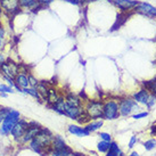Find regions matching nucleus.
I'll use <instances>...</instances> for the list:
<instances>
[{
	"instance_id": "f257e3e1",
	"label": "nucleus",
	"mask_w": 156,
	"mask_h": 156,
	"mask_svg": "<svg viewBox=\"0 0 156 156\" xmlns=\"http://www.w3.org/2000/svg\"><path fill=\"white\" fill-rule=\"evenodd\" d=\"M20 117H21V113L18 112V111L10 109V112L8 113V115L6 116L4 122L0 124V134L7 136V134L10 133V131L14 128V126L20 121Z\"/></svg>"
},
{
	"instance_id": "37998d69",
	"label": "nucleus",
	"mask_w": 156,
	"mask_h": 156,
	"mask_svg": "<svg viewBox=\"0 0 156 156\" xmlns=\"http://www.w3.org/2000/svg\"><path fill=\"white\" fill-rule=\"evenodd\" d=\"M1 22H2V21H0V24H1Z\"/></svg>"
},
{
	"instance_id": "423d86ee",
	"label": "nucleus",
	"mask_w": 156,
	"mask_h": 156,
	"mask_svg": "<svg viewBox=\"0 0 156 156\" xmlns=\"http://www.w3.org/2000/svg\"><path fill=\"white\" fill-rule=\"evenodd\" d=\"M138 109L139 106L134 99L126 98V99L120 100L119 103V111H120V115L122 116H128L132 113V111H138Z\"/></svg>"
},
{
	"instance_id": "0eeeda50",
	"label": "nucleus",
	"mask_w": 156,
	"mask_h": 156,
	"mask_svg": "<svg viewBox=\"0 0 156 156\" xmlns=\"http://www.w3.org/2000/svg\"><path fill=\"white\" fill-rule=\"evenodd\" d=\"M134 12L148 18H156V7L148 2L139 1L137 7L134 8Z\"/></svg>"
},
{
	"instance_id": "f8f14e48",
	"label": "nucleus",
	"mask_w": 156,
	"mask_h": 156,
	"mask_svg": "<svg viewBox=\"0 0 156 156\" xmlns=\"http://www.w3.org/2000/svg\"><path fill=\"white\" fill-rule=\"evenodd\" d=\"M20 4H21L22 10H26V12H33L34 13L39 9L44 8L37 0H20Z\"/></svg>"
},
{
	"instance_id": "473e14b6",
	"label": "nucleus",
	"mask_w": 156,
	"mask_h": 156,
	"mask_svg": "<svg viewBox=\"0 0 156 156\" xmlns=\"http://www.w3.org/2000/svg\"><path fill=\"white\" fill-rule=\"evenodd\" d=\"M55 0H40V5L42 6V7H47V6H49L50 4H52Z\"/></svg>"
},
{
	"instance_id": "39448f33",
	"label": "nucleus",
	"mask_w": 156,
	"mask_h": 156,
	"mask_svg": "<svg viewBox=\"0 0 156 156\" xmlns=\"http://www.w3.org/2000/svg\"><path fill=\"white\" fill-rule=\"evenodd\" d=\"M20 73V64L7 59L0 65V74L2 76H8L10 79H15V76Z\"/></svg>"
},
{
	"instance_id": "20e7f679",
	"label": "nucleus",
	"mask_w": 156,
	"mask_h": 156,
	"mask_svg": "<svg viewBox=\"0 0 156 156\" xmlns=\"http://www.w3.org/2000/svg\"><path fill=\"white\" fill-rule=\"evenodd\" d=\"M103 106L104 103L101 100H90L88 101L84 111L90 119H103Z\"/></svg>"
},
{
	"instance_id": "c03bdc74",
	"label": "nucleus",
	"mask_w": 156,
	"mask_h": 156,
	"mask_svg": "<svg viewBox=\"0 0 156 156\" xmlns=\"http://www.w3.org/2000/svg\"><path fill=\"white\" fill-rule=\"evenodd\" d=\"M73 156H78V155H73Z\"/></svg>"
},
{
	"instance_id": "393cba45",
	"label": "nucleus",
	"mask_w": 156,
	"mask_h": 156,
	"mask_svg": "<svg viewBox=\"0 0 156 156\" xmlns=\"http://www.w3.org/2000/svg\"><path fill=\"white\" fill-rule=\"evenodd\" d=\"M109 148V141H100L99 144H98V151L101 153H106L107 151H108Z\"/></svg>"
},
{
	"instance_id": "72a5a7b5",
	"label": "nucleus",
	"mask_w": 156,
	"mask_h": 156,
	"mask_svg": "<svg viewBox=\"0 0 156 156\" xmlns=\"http://www.w3.org/2000/svg\"><path fill=\"white\" fill-rule=\"evenodd\" d=\"M136 143H137V137H136V136H132V137H131L130 143H129V148H132V147H133V145Z\"/></svg>"
},
{
	"instance_id": "1a4fd4ad",
	"label": "nucleus",
	"mask_w": 156,
	"mask_h": 156,
	"mask_svg": "<svg viewBox=\"0 0 156 156\" xmlns=\"http://www.w3.org/2000/svg\"><path fill=\"white\" fill-rule=\"evenodd\" d=\"M27 128H29V122L25 121V120L20 119V121H18L17 123L14 126L13 129H12L10 134H12L16 140H17V139H21L23 136H24L25 131L27 130Z\"/></svg>"
},
{
	"instance_id": "f3484780",
	"label": "nucleus",
	"mask_w": 156,
	"mask_h": 156,
	"mask_svg": "<svg viewBox=\"0 0 156 156\" xmlns=\"http://www.w3.org/2000/svg\"><path fill=\"white\" fill-rule=\"evenodd\" d=\"M51 107L54 108V111H56L57 113H59V114H63V115H64L66 108H67V104H66L65 99H64L63 97H61L59 99L57 100L56 104H54Z\"/></svg>"
},
{
	"instance_id": "5701e85b",
	"label": "nucleus",
	"mask_w": 156,
	"mask_h": 156,
	"mask_svg": "<svg viewBox=\"0 0 156 156\" xmlns=\"http://www.w3.org/2000/svg\"><path fill=\"white\" fill-rule=\"evenodd\" d=\"M144 86L146 88V90L151 91L153 94V96L156 97V79H154L152 81H146V82L144 83Z\"/></svg>"
},
{
	"instance_id": "9b49d317",
	"label": "nucleus",
	"mask_w": 156,
	"mask_h": 156,
	"mask_svg": "<svg viewBox=\"0 0 156 156\" xmlns=\"http://www.w3.org/2000/svg\"><path fill=\"white\" fill-rule=\"evenodd\" d=\"M15 89H17L20 92L22 89L24 88L30 87V82H29V74H24V73H18L15 79Z\"/></svg>"
},
{
	"instance_id": "bb28decb",
	"label": "nucleus",
	"mask_w": 156,
	"mask_h": 156,
	"mask_svg": "<svg viewBox=\"0 0 156 156\" xmlns=\"http://www.w3.org/2000/svg\"><path fill=\"white\" fill-rule=\"evenodd\" d=\"M0 92L2 94H12L14 92L13 88L8 86V84H5V83H0Z\"/></svg>"
},
{
	"instance_id": "e433bc0d",
	"label": "nucleus",
	"mask_w": 156,
	"mask_h": 156,
	"mask_svg": "<svg viewBox=\"0 0 156 156\" xmlns=\"http://www.w3.org/2000/svg\"><path fill=\"white\" fill-rule=\"evenodd\" d=\"M151 132H152L153 136H156V122L152 126V128H151Z\"/></svg>"
},
{
	"instance_id": "4be33fe9",
	"label": "nucleus",
	"mask_w": 156,
	"mask_h": 156,
	"mask_svg": "<svg viewBox=\"0 0 156 156\" xmlns=\"http://www.w3.org/2000/svg\"><path fill=\"white\" fill-rule=\"evenodd\" d=\"M120 154H121V151L117 146V144L115 141L109 143V148L107 151V155L106 156H120Z\"/></svg>"
},
{
	"instance_id": "2eb2a0df",
	"label": "nucleus",
	"mask_w": 156,
	"mask_h": 156,
	"mask_svg": "<svg viewBox=\"0 0 156 156\" xmlns=\"http://www.w3.org/2000/svg\"><path fill=\"white\" fill-rule=\"evenodd\" d=\"M83 112H84V109L82 108V106H81V107H69V106H67V108H66L64 115L69 116V119H72V120H76L79 115Z\"/></svg>"
},
{
	"instance_id": "7ed1b4c3",
	"label": "nucleus",
	"mask_w": 156,
	"mask_h": 156,
	"mask_svg": "<svg viewBox=\"0 0 156 156\" xmlns=\"http://www.w3.org/2000/svg\"><path fill=\"white\" fill-rule=\"evenodd\" d=\"M120 116L119 103L115 100H106L103 106V119L104 120H116Z\"/></svg>"
},
{
	"instance_id": "58836bf2",
	"label": "nucleus",
	"mask_w": 156,
	"mask_h": 156,
	"mask_svg": "<svg viewBox=\"0 0 156 156\" xmlns=\"http://www.w3.org/2000/svg\"><path fill=\"white\" fill-rule=\"evenodd\" d=\"M130 156H139V155L137 154V153H132V154H131Z\"/></svg>"
},
{
	"instance_id": "79ce46f5",
	"label": "nucleus",
	"mask_w": 156,
	"mask_h": 156,
	"mask_svg": "<svg viewBox=\"0 0 156 156\" xmlns=\"http://www.w3.org/2000/svg\"><path fill=\"white\" fill-rule=\"evenodd\" d=\"M1 107H2V106H1V105H0V108H1Z\"/></svg>"
},
{
	"instance_id": "a211bd4d",
	"label": "nucleus",
	"mask_w": 156,
	"mask_h": 156,
	"mask_svg": "<svg viewBox=\"0 0 156 156\" xmlns=\"http://www.w3.org/2000/svg\"><path fill=\"white\" fill-rule=\"evenodd\" d=\"M61 98V96L57 94V90L56 89H54V88H49V90H48V96H47V99L46 101H48L49 104L54 105L57 103V100Z\"/></svg>"
},
{
	"instance_id": "9d476101",
	"label": "nucleus",
	"mask_w": 156,
	"mask_h": 156,
	"mask_svg": "<svg viewBox=\"0 0 156 156\" xmlns=\"http://www.w3.org/2000/svg\"><path fill=\"white\" fill-rule=\"evenodd\" d=\"M40 130H41V128L39 126L38 123H35V122H31V123H29V128H27V130L25 131L24 136L22 137V141L23 143L31 141V140L38 134V132H39Z\"/></svg>"
},
{
	"instance_id": "7c9ffc66",
	"label": "nucleus",
	"mask_w": 156,
	"mask_h": 156,
	"mask_svg": "<svg viewBox=\"0 0 156 156\" xmlns=\"http://www.w3.org/2000/svg\"><path fill=\"white\" fill-rule=\"evenodd\" d=\"M148 115V112H143V113H139V114H134L132 115L134 120H138V119H143V117H146Z\"/></svg>"
},
{
	"instance_id": "f03ea898",
	"label": "nucleus",
	"mask_w": 156,
	"mask_h": 156,
	"mask_svg": "<svg viewBox=\"0 0 156 156\" xmlns=\"http://www.w3.org/2000/svg\"><path fill=\"white\" fill-rule=\"evenodd\" d=\"M0 5L4 10V18H13L22 12L20 0H0Z\"/></svg>"
},
{
	"instance_id": "a19ab883",
	"label": "nucleus",
	"mask_w": 156,
	"mask_h": 156,
	"mask_svg": "<svg viewBox=\"0 0 156 156\" xmlns=\"http://www.w3.org/2000/svg\"><path fill=\"white\" fill-rule=\"evenodd\" d=\"M120 156H124V155H122V154H120Z\"/></svg>"
},
{
	"instance_id": "c756f323",
	"label": "nucleus",
	"mask_w": 156,
	"mask_h": 156,
	"mask_svg": "<svg viewBox=\"0 0 156 156\" xmlns=\"http://www.w3.org/2000/svg\"><path fill=\"white\" fill-rule=\"evenodd\" d=\"M99 137L103 139L104 141H111V134L106 133V132H100Z\"/></svg>"
},
{
	"instance_id": "2f4dec72",
	"label": "nucleus",
	"mask_w": 156,
	"mask_h": 156,
	"mask_svg": "<svg viewBox=\"0 0 156 156\" xmlns=\"http://www.w3.org/2000/svg\"><path fill=\"white\" fill-rule=\"evenodd\" d=\"M62 1H65V2H69L71 5H74V6H80L82 5L81 0H62Z\"/></svg>"
},
{
	"instance_id": "a878e982",
	"label": "nucleus",
	"mask_w": 156,
	"mask_h": 156,
	"mask_svg": "<svg viewBox=\"0 0 156 156\" xmlns=\"http://www.w3.org/2000/svg\"><path fill=\"white\" fill-rule=\"evenodd\" d=\"M10 109L12 108H8V107H1V108H0V124L4 122L6 116H7L8 113L10 112Z\"/></svg>"
},
{
	"instance_id": "aec40b11",
	"label": "nucleus",
	"mask_w": 156,
	"mask_h": 156,
	"mask_svg": "<svg viewBox=\"0 0 156 156\" xmlns=\"http://www.w3.org/2000/svg\"><path fill=\"white\" fill-rule=\"evenodd\" d=\"M101 126H103V121H101V120H95V121L89 122L84 128H86L89 132H94V131L98 130Z\"/></svg>"
},
{
	"instance_id": "dca6fc26",
	"label": "nucleus",
	"mask_w": 156,
	"mask_h": 156,
	"mask_svg": "<svg viewBox=\"0 0 156 156\" xmlns=\"http://www.w3.org/2000/svg\"><path fill=\"white\" fill-rule=\"evenodd\" d=\"M65 101L67 106H69V107H81L82 106V101L80 100V98L76 97V96L72 95V94L66 96Z\"/></svg>"
},
{
	"instance_id": "ea45409f",
	"label": "nucleus",
	"mask_w": 156,
	"mask_h": 156,
	"mask_svg": "<svg viewBox=\"0 0 156 156\" xmlns=\"http://www.w3.org/2000/svg\"><path fill=\"white\" fill-rule=\"evenodd\" d=\"M37 1H38V2H39V4H40V0H37Z\"/></svg>"
},
{
	"instance_id": "ddd939ff",
	"label": "nucleus",
	"mask_w": 156,
	"mask_h": 156,
	"mask_svg": "<svg viewBox=\"0 0 156 156\" xmlns=\"http://www.w3.org/2000/svg\"><path fill=\"white\" fill-rule=\"evenodd\" d=\"M151 95L148 94V91L146 89H141L139 90L138 92H136L133 95V99L137 101V103H141V104H147L148 99H149Z\"/></svg>"
},
{
	"instance_id": "4c0bfd02",
	"label": "nucleus",
	"mask_w": 156,
	"mask_h": 156,
	"mask_svg": "<svg viewBox=\"0 0 156 156\" xmlns=\"http://www.w3.org/2000/svg\"><path fill=\"white\" fill-rule=\"evenodd\" d=\"M4 20V10L1 8V5H0V21H2Z\"/></svg>"
},
{
	"instance_id": "c9c22d12",
	"label": "nucleus",
	"mask_w": 156,
	"mask_h": 156,
	"mask_svg": "<svg viewBox=\"0 0 156 156\" xmlns=\"http://www.w3.org/2000/svg\"><path fill=\"white\" fill-rule=\"evenodd\" d=\"M4 47H5V38L0 37V51L4 49Z\"/></svg>"
},
{
	"instance_id": "6ab92c4d",
	"label": "nucleus",
	"mask_w": 156,
	"mask_h": 156,
	"mask_svg": "<svg viewBox=\"0 0 156 156\" xmlns=\"http://www.w3.org/2000/svg\"><path fill=\"white\" fill-rule=\"evenodd\" d=\"M21 92L23 94H26V95L29 96H32L33 98L38 100V101H42V98H41V96H40L39 91L37 90V88H32V87H27V88H24L21 90Z\"/></svg>"
},
{
	"instance_id": "6e6552de",
	"label": "nucleus",
	"mask_w": 156,
	"mask_h": 156,
	"mask_svg": "<svg viewBox=\"0 0 156 156\" xmlns=\"http://www.w3.org/2000/svg\"><path fill=\"white\" fill-rule=\"evenodd\" d=\"M112 4L117 9H120L122 13H129L134 10L139 1L138 0H112Z\"/></svg>"
},
{
	"instance_id": "4468645a",
	"label": "nucleus",
	"mask_w": 156,
	"mask_h": 156,
	"mask_svg": "<svg viewBox=\"0 0 156 156\" xmlns=\"http://www.w3.org/2000/svg\"><path fill=\"white\" fill-rule=\"evenodd\" d=\"M69 132L72 134H75L78 137H87L90 134V132L86 129V128H82V126H69Z\"/></svg>"
},
{
	"instance_id": "412c9836",
	"label": "nucleus",
	"mask_w": 156,
	"mask_h": 156,
	"mask_svg": "<svg viewBox=\"0 0 156 156\" xmlns=\"http://www.w3.org/2000/svg\"><path fill=\"white\" fill-rule=\"evenodd\" d=\"M37 90L39 91V94H40V96H41L42 100L46 101L47 96H48V90H49V88L46 86V82H39L38 83V86H37Z\"/></svg>"
},
{
	"instance_id": "cd10ccee",
	"label": "nucleus",
	"mask_w": 156,
	"mask_h": 156,
	"mask_svg": "<svg viewBox=\"0 0 156 156\" xmlns=\"http://www.w3.org/2000/svg\"><path fill=\"white\" fill-rule=\"evenodd\" d=\"M144 146H145V148H146L147 151H152L153 148L156 146V140L151 139V140H148V141H146V143L144 144Z\"/></svg>"
},
{
	"instance_id": "f704fd0d",
	"label": "nucleus",
	"mask_w": 156,
	"mask_h": 156,
	"mask_svg": "<svg viewBox=\"0 0 156 156\" xmlns=\"http://www.w3.org/2000/svg\"><path fill=\"white\" fill-rule=\"evenodd\" d=\"M7 59H8V58H7V57L5 56V55L2 54V52L0 51V65H1L2 63H5V62L7 61Z\"/></svg>"
},
{
	"instance_id": "b1692460",
	"label": "nucleus",
	"mask_w": 156,
	"mask_h": 156,
	"mask_svg": "<svg viewBox=\"0 0 156 156\" xmlns=\"http://www.w3.org/2000/svg\"><path fill=\"white\" fill-rule=\"evenodd\" d=\"M51 156H71V151L67 147L61 148V149H55Z\"/></svg>"
},
{
	"instance_id": "c85d7f7f",
	"label": "nucleus",
	"mask_w": 156,
	"mask_h": 156,
	"mask_svg": "<svg viewBox=\"0 0 156 156\" xmlns=\"http://www.w3.org/2000/svg\"><path fill=\"white\" fill-rule=\"evenodd\" d=\"M29 82H30V87L37 88L38 83H39V81L35 79L34 75H32V74H29Z\"/></svg>"
}]
</instances>
